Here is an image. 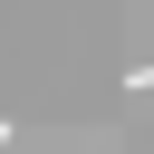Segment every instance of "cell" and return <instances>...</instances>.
I'll return each mask as SVG.
<instances>
[{"label":"cell","instance_id":"1","mask_svg":"<svg viewBox=\"0 0 154 154\" xmlns=\"http://www.w3.org/2000/svg\"><path fill=\"white\" fill-rule=\"evenodd\" d=\"M0 144H10V125H0Z\"/></svg>","mask_w":154,"mask_h":154}]
</instances>
